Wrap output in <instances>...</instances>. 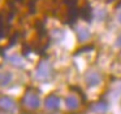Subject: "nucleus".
<instances>
[{
    "label": "nucleus",
    "mask_w": 121,
    "mask_h": 114,
    "mask_svg": "<svg viewBox=\"0 0 121 114\" xmlns=\"http://www.w3.org/2000/svg\"><path fill=\"white\" fill-rule=\"evenodd\" d=\"M118 21L121 22V13H120V16H118Z\"/></svg>",
    "instance_id": "obj_1"
}]
</instances>
